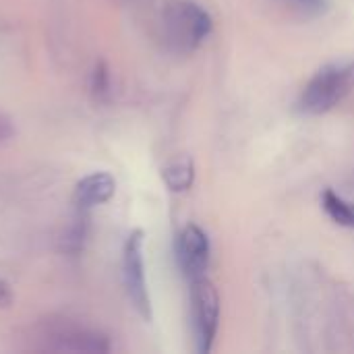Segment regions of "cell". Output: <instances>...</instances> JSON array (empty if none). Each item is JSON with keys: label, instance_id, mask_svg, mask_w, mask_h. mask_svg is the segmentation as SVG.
I'll use <instances>...</instances> for the list:
<instances>
[{"label": "cell", "instance_id": "cell-1", "mask_svg": "<svg viewBox=\"0 0 354 354\" xmlns=\"http://www.w3.org/2000/svg\"><path fill=\"white\" fill-rule=\"evenodd\" d=\"M212 17L191 0H174L162 12V37L176 54H191L212 33Z\"/></svg>", "mask_w": 354, "mask_h": 354}, {"label": "cell", "instance_id": "cell-2", "mask_svg": "<svg viewBox=\"0 0 354 354\" xmlns=\"http://www.w3.org/2000/svg\"><path fill=\"white\" fill-rule=\"evenodd\" d=\"M37 351L48 353H108L110 342L104 334L71 319H46L33 330Z\"/></svg>", "mask_w": 354, "mask_h": 354}, {"label": "cell", "instance_id": "cell-3", "mask_svg": "<svg viewBox=\"0 0 354 354\" xmlns=\"http://www.w3.org/2000/svg\"><path fill=\"white\" fill-rule=\"evenodd\" d=\"M354 83V60L324 66L303 89L301 110L305 114H324L342 102Z\"/></svg>", "mask_w": 354, "mask_h": 354}, {"label": "cell", "instance_id": "cell-4", "mask_svg": "<svg viewBox=\"0 0 354 354\" xmlns=\"http://www.w3.org/2000/svg\"><path fill=\"white\" fill-rule=\"evenodd\" d=\"M191 315L197 353L207 354L214 346L220 322V297L216 286L205 278L191 280Z\"/></svg>", "mask_w": 354, "mask_h": 354}, {"label": "cell", "instance_id": "cell-5", "mask_svg": "<svg viewBox=\"0 0 354 354\" xmlns=\"http://www.w3.org/2000/svg\"><path fill=\"white\" fill-rule=\"evenodd\" d=\"M122 280L127 295L135 311L143 319H151V301L145 280V261H143V232L135 230L129 234L122 251Z\"/></svg>", "mask_w": 354, "mask_h": 354}, {"label": "cell", "instance_id": "cell-6", "mask_svg": "<svg viewBox=\"0 0 354 354\" xmlns=\"http://www.w3.org/2000/svg\"><path fill=\"white\" fill-rule=\"evenodd\" d=\"M176 259L189 282L205 276L209 268V239L199 226L189 224L180 230L176 236Z\"/></svg>", "mask_w": 354, "mask_h": 354}, {"label": "cell", "instance_id": "cell-7", "mask_svg": "<svg viewBox=\"0 0 354 354\" xmlns=\"http://www.w3.org/2000/svg\"><path fill=\"white\" fill-rule=\"evenodd\" d=\"M116 193V180L108 172H91L75 187L73 201L81 209H89L110 201Z\"/></svg>", "mask_w": 354, "mask_h": 354}, {"label": "cell", "instance_id": "cell-8", "mask_svg": "<svg viewBox=\"0 0 354 354\" xmlns=\"http://www.w3.org/2000/svg\"><path fill=\"white\" fill-rule=\"evenodd\" d=\"M162 178L172 193H185L193 187L195 166L191 158H178L162 168Z\"/></svg>", "mask_w": 354, "mask_h": 354}, {"label": "cell", "instance_id": "cell-9", "mask_svg": "<svg viewBox=\"0 0 354 354\" xmlns=\"http://www.w3.org/2000/svg\"><path fill=\"white\" fill-rule=\"evenodd\" d=\"M322 203H324V209L326 214L340 226H346V228H354V203L353 201H346L344 197H340L336 191L328 189L322 197Z\"/></svg>", "mask_w": 354, "mask_h": 354}, {"label": "cell", "instance_id": "cell-10", "mask_svg": "<svg viewBox=\"0 0 354 354\" xmlns=\"http://www.w3.org/2000/svg\"><path fill=\"white\" fill-rule=\"evenodd\" d=\"M110 89V73H108V66L104 62H97L95 68H93V75H91V91L100 97V95H106Z\"/></svg>", "mask_w": 354, "mask_h": 354}, {"label": "cell", "instance_id": "cell-11", "mask_svg": "<svg viewBox=\"0 0 354 354\" xmlns=\"http://www.w3.org/2000/svg\"><path fill=\"white\" fill-rule=\"evenodd\" d=\"M83 239H85V226L83 224H75L68 228V232L62 239V249L68 253H77L83 247Z\"/></svg>", "mask_w": 354, "mask_h": 354}, {"label": "cell", "instance_id": "cell-12", "mask_svg": "<svg viewBox=\"0 0 354 354\" xmlns=\"http://www.w3.org/2000/svg\"><path fill=\"white\" fill-rule=\"evenodd\" d=\"M290 4H295L297 8H301L303 12L309 15H319L326 8V0H286Z\"/></svg>", "mask_w": 354, "mask_h": 354}, {"label": "cell", "instance_id": "cell-13", "mask_svg": "<svg viewBox=\"0 0 354 354\" xmlns=\"http://www.w3.org/2000/svg\"><path fill=\"white\" fill-rule=\"evenodd\" d=\"M10 303H12V290L4 280H0V307H8Z\"/></svg>", "mask_w": 354, "mask_h": 354}, {"label": "cell", "instance_id": "cell-14", "mask_svg": "<svg viewBox=\"0 0 354 354\" xmlns=\"http://www.w3.org/2000/svg\"><path fill=\"white\" fill-rule=\"evenodd\" d=\"M10 135H12V127H10V122H8L6 118H2V116H0V141L8 139Z\"/></svg>", "mask_w": 354, "mask_h": 354}]
</instances>
